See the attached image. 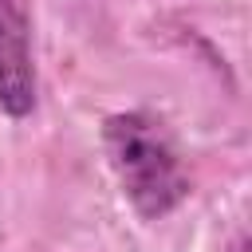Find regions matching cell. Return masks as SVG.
Here are the masks:
<instances>
[{"label": "cell", "mask_w": 252, "mask_h": 252, "mask_svg": "<svg viewBox=\"0 0 252 252\" xmlns=\"http://www.w3.org/2000/svg\"><path fill=\"white\" fill-rule=\"evenodd\" d=\"M102 150L122 185V197L142 220H161L189 197L185 161L158 114L150 110L106 114Z\"/></svg>", "instance_id": "obj_1"}, {"label": "cell", "mask_w": 252, "mask_h": 252, "mask_svg": "<svg viewBox=\"0 0 252 252\" xmlns=\"http://www.w3.org/2000/svg\"><path fill=\"white\" fill-rule=\"evenodd\" d=\"M228 252H248V236H244V232H240V236H236V240H232V244H228Z\"/></svg>", "instance_id": "obj_3"}, {"label": "cell", "mask_w": 252, "mask_h": 252, "mask_svg": "<svg viewBox=\"0 0 252 252\" xmlns=\"http://www.w3.org/2000/svg\"><path fill=\"white\" fill-rule=\"evenodd\" d=\"M39 102V75L32 59V24L20 0H0V110L20 122Z\"/></svg>", "instance_id": "obj_2"}]
</instances>
